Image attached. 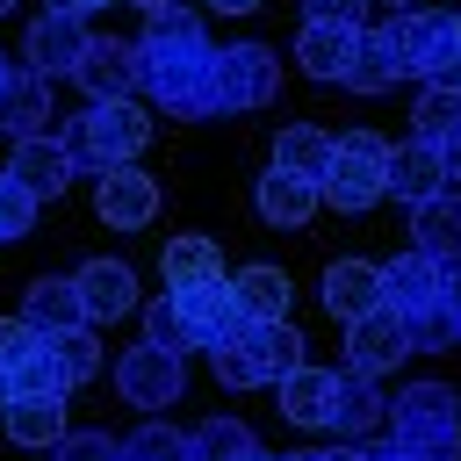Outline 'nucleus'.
Listing matches in <instances>:
<instances>
[{"mask_svg":"<svg viewBox=\"0 0 461 461\" xmlns=\"http://www.w3.org/2000/svg\"><path fill=\"white\" fill-rule=\"evenodd\" d=\"M137 50H144V94L158 115H180V122H202V115H223V94H216V43L202 29L194 7H158L144 14L137 29Z\"/></svg>","mask_w":461,"mask_h":461,"instance_id":"f257e3e1","label":"nucleus"},{"mask_svg":"<svg viewBox=\"0 0 461 461\" xmlns=\"http://www.w3.org/2000/svg\"><path fill=\"white\" fill-rule=\"evenodd\" d=\"M58 144L72 151L79 173L101 180V173H115V166H137V151L151 144V115H144L137 101H86L79 115H65Z\"/></svg>","mask_w":461,"mask_h":461,"instance_id":"f03ea898","label":"nucleus"},{"mask_svg":"<svg viewBox=\"0 0 461 461\" xmlns=\"http://www.w3.org/2000/svg\"><path fill=\"white\" fill-rule=\"evenodd\" d=\"M382 36L411 79L461 86V22L447 7H396V14H382Z\"/></svg>","mask_w":461,"mask_h":461,"instance_id":"7ed1b4c3","label":"nucleus"},{"mask_svg":"<svg viewBox=\"0 0 461 461\" xmlns=\"http://www.w3.org/2000/svg\"><path fill=\"white\" fill-rule=\"evenodd\" d=\"M389 432L425 461H461V396L447 382H411L389 403Z\"/></svg>","mask_w":461,"mask_h":461,"instance_id":"20e7f679","label":"nucleus"},{"mask_svg":"<svg viewBox=\"0 0 461 461\" xmlns=\"http://www.w3.org/2000/svg\"><path fill=\"white\" fill-rule=\"evenodd\" d=\"M389 158H396L389 137H375V130H346V137H339V158H331V173H324V202H331L339 216L375 209V202L389 194Z\"/></svg>","mask_w":461,"mask_h":461,"instance_id":"39448f33","label":"nucleus"},{"mask_svg":"<svg viewBox=\"0 0 461 461\" xmlns=\"http://www.w3.org/2000/svg\"><path fill=\"white\" fill-rule=\"evenodd\" d=\"M180 389H187V353H166V346H130L122 360H115V396L122 403H137L144 418L151 411H166V403H180Z\"/></svg>","mask_w":461,"mask_h":461,"instance_id":"423d86ee","label":"nucleus"},{"mask_svg":"<svg viewBox=\"0 0 461 461\" xmlns=\"http://www.w3.org/2000/svg\"><path fill=\"white\" fill-rule=\"evenodd\" d=\"M216 94H223V115H259L274 94H281V58L267 43H230L216 50Z\"/></svg>","mask_w":461,"mask_h":461,"instance_id":"0eeeda50","label":"nucleus"},{"mask_svg":"<svg viewBox=\"0 0 461 461\" xmlns=\"http://www.w3.org/2000/svg\"><path fill=\"white\" fill-rule=\"evenodd\" d=\"M86 50H94V29H86V14H65V7H43V14L29 22V36H22V65L43 72V79L79 72Z\"/></svg>","mask_w":461,"mask_h":461,"instance_id":"6e6552de","label":"nucleus"},{"mask_svg":"<svg viewBox=\"0 0 461 461\" xmlns=\"http://www.w3.org/2000/svg\"><path fill=\"white\" fill-rule=\"evenodd\" d=\"M166 295L180 303V317H187V331H194V346H202V353L245 331V303H238L230 274H216V281H180V288H166Z\"/></svg>","mask_w":461,"mask_h":461,"instance_id":"1a4fd4ad","label":"nucleus"},{"mask_svg":"<svg viewBox=\"0 0 461 461\" xmlns=\"http://www.w3.org/2000/svg\"><path fill=\"white\" fill-rule=\"evenodd\" d=\"M72 79L86 86V101H137L144 94V50L122 36H94V50Z\"/></svg>","mask_w":461,"mask_h":461,"instance_id":"9d476101","label":"nucleus"},{"mask_svg":"<svg viewBox=\"0 0 461 461\" xmlns=\"http://www.w3.org/2000/svg\"><path fill=\"white\" fill-rule=\"evenodd\" d=\"M94 216H101L108 230H144V223L158 216V180L137 173V166L101 173V180H94Z\"/></svg>","mask_w":461,"mask_h":461,"instance_id":"9b49d317","label":"nucleus"},{"mask_svg":"<svg viewBox=\"0 0 461 461\" xmlns=\"http://www.w3.org/2000/svg\"><path fill=\"white\" fill-rule=\"evenodd\" d=\"M403 353H411V331H403V317H396L389 303L346 324V367H353V375H389Z\"/></svg>","mask_w":461,"mask_h":461,"instance_id":"f8f14e48","label":"nucleus"},{"mask_svg":"<svg viewBox=\"0 0 461 461\" xmlns=\"http://www.w3.org/2000/svg\"><path fill=\"white\" fill-rule=\"evenodd\" d=\"M447 259H432V252H403V259H389L382 267V303L396 310V317H411V310H425V303H447Z\"/></svg>","mask_w":461,"mask_h":461,"instance_id":"ddd939ff","label":"nucleus"},{"mask_svg":"<svg viewBox=\"0 0 461 461\" xmlns=\"http://www.w3.org/2000/svg\"><path fill=\"white\" fill-rule=\"evenodd\" d=\"M7 173H14L36 202H58V194L72 187V173H79V166H72V151H65L58 137H22V144L7 151Z\"/></svg>","mask_w":461,"mask_h":461,"instance_id":"4468645a","label":"nucleus"},{"mask_svg":"<svg viewBox=\"0 0 461 461\" xmlns=\"http://www.w3.org/2000/svg\"><path fill=\"white\" fill-rule=\"evenodd\" d=\"M454 180H447V151L439 144H425V137H411V144H396V158H389V194L403 202V209H418V202H432V194H447Z\"/></svg>","mask_w":461,"mask_h":461,"instance_id":"2eb2a0df","label":"nucleus"},{"mask_svg":"<svg viewBox=\"0 0 461 461\" xmlns=\"http://www.w3.org/2000/svg\"><path fill=\"white\" fill-rule=\"evenodd\" d=\"M72 281H79L86 324H115V317H130V310H137V274H130L122 259H86Z\"/></svg>","mask_w":461,"mask_h":461,"instance_id":"dca6fc26","label":"nucleus"},{"mask_svg":"<svg viewBox=\"0 0 461 461\" xmlns=\"http://www.w3.org/2000/svg\"><path fill=\"white\" fill-rule=\"evenodd\" d=\"M339 439H367V432H382L389 425V396L375 389V375H339V389H331V418H324Z\"/></svg>","mask_w":461,"mask_h":461,"instance_id":"f3484780","label":"nucleus"},{"mask_svg":"<svg viewBox=\"0 0 461 461\" xmlns=\"http://www.w3.org/2000/svg\"><path fill=\"white\" fill-rule=\"evenodd\" d=\"M50 79L43 72H29V65H14V79L0 86V130L22 144V137H50Z\"/></svg>","mask_w":461,"mask_h":461,"instance_id":"a211bd4d","label":"nucleus"},{"mask_svg":"<svg viewBox=\"0 0 461 461\" xmlns=\"http://www.w3.org/2000/svg\"><path fill=\"white\" fill-rule=\"evenodd\" d=\"M22 317H29L43 339H58V331H79V324H86L79 281H72V274H43V281H29V288H22Z\"/></svg>","mask_w":461,"mask_h":461,"instance_id":"6ab92c4d","label":"nucleus"},{"mask_svg":"<svg viewBox=\"0 0 461 461\" xmlns=\"http://www.w3.org/2000/svg\"><path fill=\"white\" fill-rule=\"evenodd\" d=\"M324 310H331L339 324L382 310V267H367V259H331V267H324Z\"/></svg>","mask_w":461,"mask_h":461,"instance_id":"aec40b11","label":"nucleus"},{"mask_svg":"<svg viewBox=\"0 0 461 461\" xmlns=\"http://www.w3.org/2000/svg\"><path fill=\"white\" fill-rule=\"evenodd\" d=\"M245 346H252V360H259V382H288L295 367H310V353H303V331L288 324V317H259V324H245L238 331Z\"/></svg>","mask_w":461,"mask_h":461,"instance_id":"412c9836","label":"nucleus"},{"mask_svg":"<svg viewBox=\"0 0 461 461\" xmlns=\"http://www.w3.org/2000/svg\"><path fill=\"white\" fill-rule=\"evenodd\" d=\"M252 202H259V216H267L274 230H303V223L317 216L324 187H317V180H295V173L274 166V173H259V194H252Z\"/></svg>","mask_w":461,"mask_h":461,"instance_id":"4be33fe9","label":"nucleus"},{"mask_svg":"<svg viewBox=\"0 0 461 461\" xmlns=\"http://www.w3.org/2000/svg\"><path fill=\"white\" fill-rule=\"evenodd\" d=\"M353 50H360V29H331V22H303L295 29V65L310 79H346Z\"/></svg>","mask_w":461,"mask_h":461,"instance_id":"5701e85b","label":"nucleus"},{"mask_svg":"<svg viewBox=\"0 0 461 461\" xmlns=\"http://www.w3.org/2000/svg\"><path fill=\"white\" fill-rule=\"evenodd\" d=\"M331 158H339V137H331V130H317V122H288V130L274 137V166H281V173H295V180H317V187H324Z\"/></svg>","mask_w":461,"mask_h":461,"instance_id":"b1692460","label":"nucleus"},{"mask_svg":"<svg viewBox=\"0 0 461 461\" xmlns=\"http://www.w3.org/2000/svg\"><path fill=\"white\" fill-rule=\"evenodd\" d=\"M0 432L14 439V447H58L72 425H65V396H14L7 411H0Z\"/></svg>","mask_w":461,"mask_h":461,"instance_id":"393cba45","label":"nucleus"},{"mask_svg":"<svg viewBox=\"0 0 461 461\" xmlns=\"http://www.w3.org/2000/svg\"><path fill=\"white\" fill-rule=\"evenodd\" d=\"M411 245L432 252V259H447V267L461 259V194H454V187L411 209Z\"/></svg>","mask_w":461,"mask_h":461,"instance_id":"a878e982","label":"nucleus"},{"mask_svg":"<svg viewBox=\"0 0 461 461\" xmlns=\"http://www.w3.org/2000/svg\"><path fill=\"white\" fill-rule=\"evenodd\" d=\"M396 79H403V65H396V50H389L382 22H375V29H360V50H353V65H346V79H339V86H353V94H389Z\"/></svg>","mask_w":461,"mask_h":461,"instance_id":"bb28decb","label":"nucleus"},{"mask_svg":"<svg viewBox=\"0 0 461 461\" xmlns=\"http://www.w3.org/2000/svg\"><path fill=\"white\" fill-rule=\"evenodd\" d=\"M331 389H339L331 367H295V375L281 382V411H288L295 425H324V418H331Z\"/></svg>","mask_w":461,"mask_h":461,"instance_id":"cd10ccee","label":"nucleus"},{"mask_svg":"<svg viewBox=\"0 0 461 461\" xmlns=\"http://www.w3.org/2000/svg\"><path fill=\"white\" fill-rule=\"evenodd\" d=\"M411 137L454 144V137H461V86H418V101H411Z\"/></svg>","mask_w":461,"mask_h":461,"instance_id":"c85d7f7f","label":"nucleus"},{"mask_svg":"<svg viewBox=\"0 0 461 461\" xmlns=\"http://www.w3.org/2000/svg\"><path fill=\"white\" fill-rule=\"evenodd\" d=\"M230 288H238V303H245V324L288 317V274H281V267H238Z\"/></svg>","mask_w":461,"mask_h":461,"instance_id":"c756f323","label":"nucleus"},{"mask_svg":"<svg viewBox=\"0 0 461 461\" xmlns=\"http://www.w3.org/2000/svg\"><path fill=\"white\" fill-rule=\"evenodd\" d=\"M223 274V252H216V238H202V230H187V238H166V288H180V281H216Z\"/></svg>","mask_w":461,"mask_h":461,"instance_id":"7c9ffc66","label":"nucleus"},{"mask_svg":"<svg viewBox=\"0 0 461 461\" xmlns=\"http://www.w3.org/2000/svg\"><path fill=\"white\" fill-rule=\"evenodd\" d=\"M187 439H194V461H252L259 454V439H252L245 418H202Z\"/></svg>","mask_w":461,"mask_h":461,"instance_id":"2f4dec72","label":"nucleus"},{"mask_svg":"<svg viewBox=\"0 0 461 461\" xmlns=\"http://www.w3.org/2000/svg\"><path fill=\"white\" fill-rule=\"evenodd\" d=\"M7 382H14V396H72V375H65V360H58V346H50V339H43V346H36Z\"/></svg>","mask_w":461,"mask_h":461,"instance_id":"473e14b6","label":"nucleus"},{"mask_svg":"<svg viewBox=\"0 0 461 461\" xmlns=\"http://www.w3.org/2000/svg\"><path fill=\"white\" fill-rule=\"evenodd\" d=\"M403 331H411V353H447V346H461V317H454V303H425V310H411Z\"/></svg>","mask_w":461,"mask_h":461,"instance_id":"72a5a7b5","label":"nucleus"},{"mask_svg":"<svg viewBox=\"0 0 461 461\" xmlns=\"http://www.w3.org/2000/svg\"><path fill=\"white\" fill-rule=\"evenodd\" d=\"M122 461H194V439L173 432V425H158V418H144V425L122 439Z\"/></svg>","mask_w":461,"mask_h":461,"instance_id":"f704fd0d","label":"nucleus"},{"mask_svg":"<svg viewBox=\"0 0 461 461\" xmlns=\"http://www.w3.org/2000/svg\"><path fill=\"white\" fill-rule=\"evenodd\" d=\"M144 339L166 346V353H194V331H187V317H180L173 295H151V303H144Z\"/></svg>","mask_w":461,"mask_h":461,"instance_id":"c9c22d12","label":"nucleus"},{"mask_svg":"<svg viewBox=\"0 0 461 461\" xmlns=\"http://www.w3.org/2000/svg\"><path fill=\"white\" fill-rule=\"evenodd\" d=\"M50 346H58V360H65V375H72V389L101 375V324H79V331H58Z\"/></svg>","mask_w":461,"mask_h":461,"instance_id":"e433bc0d","label":"nucleus"},{"mask_svg":"<svg viewBox=\"0 0 461 461\" xmlns=\"http://www.w3.org/2000/svg\"><path fill=\"white\" fill-rule=\"evenodd\" d=\"M209 367H216V382H223V389H259V360H252V346H245V339L209 346Z\"/></svg>","mask_w":461,"mask_h":461,"instance_id":"4c0bfd02","label":"nucleus"},{"mask_svg":"<svg viewBox=\"0 0 461 461\" xmlns=\"http://www.w3.org/2000/svg\"><path fill=\"white\" fill-rule=\"evenodd\" d=\"M36 230V194L0 166V238H29Z\"/></svg>","mask_w":461,"mask_h":461,"instance_id":"58836bf2","label":"nucleus"},{"mask_svg":"<svg viewBox=\"0 0 461 461\" xmlns=\"http://www.w3.org/2000/svg\"><path fill=\"white\" fill-rule=\"evenodd\" d=\"M36 346H43V331H36L29 317H0V375H14Z\"/></svg>","mask_w":461,"mask_h":461,"instance_id":"ea45409f","label":"nucleus"},{"mask_svg":"<svg viewBox=\"0 0 461 461\" xmlns=\"http://www.w3.org/2000/svg\"><path fill=\"white\" fill-rule=\"evenodd\" d=\"M50 461H122V439H108V432H65L50 447Z\"/></svg>","mask_w":461,"mask_h":461,"instance_id":"a19ab883","label":"nucleus"},{"mask_svg":"<svg viewBox=\"0 0 461 461\" xmlns=\"http://www.w3.org/2000/svg\"><path fill=\"white\" fill-rule=\"evenodd\" d=\"M375 0H303V22H331V29H375L367 22Z\"/></svg>","mask_w":461,"mask_h":461,"instance_id":"79ce46f5","label":"nucleus"},{"mask_svg":"<svg viewBox=\"0 0 461 461\" xmlns=\"http://www.w3.org/2000/svg\"><path fill=\"white\" fill-rule=\"evenodd\" d=\"M367 461H425V454H411L403 439H389V447H367Z\"/></svg>","mask_w":461,"mask_h":461,"instance_id":"37998d69","label":"nucleus"},{"mask_svg":"<svg viewBox=\"0 0 461 461\" xmlns=\"http://www.w3.org/2000/svg\"><path fill=\"white\" fill-rule=\"evenodd\" d=\"M324 461H367V447H353V439H339V447H324Z\"/></svg>","mask_w":461,"mask_h":461,"instance_id":"c03bdc74","label":"nucleus"},{"mask_svg":"<svg viewBox=\"0 0 461 461\" xmlns=\"http://www.w3.org/2000/svg\"><path fill=\"white\" fill-rule=\"evenodd\" d=\"M43 7H65V14H94V7H115V0H43Z\"/></svg>","mask_w":461,"mask_h":461,"instance_id":"a18cd8bd","label":"nucleus"},{"mask_svg":"<svg viewBox=\"0 0 461 461\" xmlns=\"http://www.w3.org/2000/svg\"><path fill=\"white\" fill-rule=\"evenodd\" d=\"M439 151H447V180L461 187V137H454V144H439Z\"/></svg>","mask_w":461,"mask_h":461,"instance_id":"49530a36","label":"nucleus"},{"mask_svg":"<svg viewBox=\"0 0 461 461\" xmlns=\"http://www.w3.org/2000/svg\"><path fill=\"white\" fill-rule=\"evenodd\" d=\"M447 303H454V317H461V267L447 274Z\"/></svg>","mask_w":461,"mask_h":461,"instance_id":"de8ad7c7","label":"nucleus"},{"mask_svg":"<svg viewBox=\"0 0 461 461\" xmlns=\"http://www.w3.org/2000/svg\"><path fill=\"white\" fill-rule=\"evenodd\" d=\"M209 7H223V14H252L259 0H209Z\"/></svg>","mask_w":461,"mask_h":461,"instance_id":"09e8293b","label":"nucleus"},{"mask_svg":"<svg viewBox=\"0 0 461 461\" xmlns=\"http://www.w3.org/2000/svg\"><path fill=\"white\" fill-rule=\"evenodd\" d=\"M130 7H144V14H158V7H173V0H130Z\"/></svg>","mask_w":461,"mask_h":461,"instance_id":"8fccbe9b","label":"nucleus"},{"mask_svg":"<svg viewBox=\"0 0 461 461\" xmlns=\"http://www.w3.org/2000/svg\"><path fill=\"white\" fill-rule=\"evenodd\" d=\"M7 403H14V382H7V375H0V411H7Z\"/></svg>","mask_w":461,"mask_h":461,"instance_id":"3c124183","label":"nucleus"},{"mask_svg":"<svg viewBox=\"0 0 461 461\" xmlns=\"http://www.w3.org/2000/svg\"><path fill=\"white\" fill-rule=\"evenodd\" d=\"M382 7H389V14H396V7H425V0H382Z\"/></svg>","mask_w":461,"mask_h":461,"instance_id":"603ef678","label":"nucleus"},{"mask_svg":"<svg viewBox=\"0 0 461 461\" xmlns=\"http://www.w3.org/2000/svg\"><path fill=\"white\" fill-rule=\"evenodd\" d=\"M281 461H324V454H281Z\"/></svg>","mask_w":461,"mask_h":461,"instance_id":"864d4df0","label":"nucleus"},{"mask_svg":"<svg viewBox=\"0 0 461 461\" xmlns=\"http://www.w3.org/2000/svg\"><path fill=\"white\" fill-rule=\"evenodd\" d=\"M7 79H14V65H7V58H0V86H7Z\"/></svg>","mask_w":461,"mask_h":461,"instance_id":"5fc2aeb1","label":"nucleus"},{"mask_svg":"<svg viewBox=\"0 0 461 461\" xmlns=\"http://www.w3.org/2000/svg\"><path fill=\"white\" fill-rule=\"evenodd\" d=\"M252 461H281V454H252Z\"/></svg>","mask_w":461,"mask_h":461,"instance_id":"6e6d98bb","label":"nucleus"},{"mask_svg":"<svg viewBox=\"0 0 461 461\" xmlns=\"http://www.w3.org/2000/svg\"><path fill=\"white\" fill-rule=\"evenodd\" d=\"M7 7H14V0H0V14H7Z\"/></svg>","mask_w":461,"mask_h":461,"instance_id":"4d7b16f0","label":"nucleus"},{"mask_svg":"<svg viewBox=\"0 0 461 461\" xmlns=\"http://www.w3.org/2000/svg\"><path fill=\"white\" fill-rule=\"evenodd\" d=\"M454 22H461V14H454Z\"/></svg>","mask_w":461,"mask_h":461,"instance_id":"13d9d810","label":"nucleus"}]
</instances>
